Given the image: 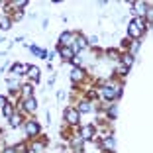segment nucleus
I'll list each match as a JSON object with an SVG mask.
<instances>
[{
	"instance_id": "obj_1",
	"label": "nucleus",
	"mask_w": 153,
	"mask_h": 153,
	"mask_svg": "<svg viewBox=\"0 0 153 153\" xmlns=\"http://www.w3.org/2000/svg\"><path fill=\"white\" fill-rule=\"evenodd\" d=\"M143 27H145L143 20H141V18H135L134 22L130 24V30H128V33H130V37H140L141 32H143Z\"/></svg>"
},
{
	"instance_id": "obj_2",
	"label": "nucleus",
	"mask_w": 153,
	"mask_h": 153,
	"mask_svg": "<svg viewBox=\"0 0 153 153\" xmlns=\"http://www.w3.org/2000/svg\"><path fill=\"white\" fill-rule=\"evenodd\" d=\"M100 94H102V98L112 100V98H116V96H120L122 92L118 88H112V86H102V88H100Z\"/></svg>"
},
{
	"instance_id": "obj_3",
	"label": "nucleus",
	"mask_w": 153,
	"mask_h": 153,
	"mask_svg": "<svg viewBox=\"0 0 153 153\" xmlns=\"http://www.w3.org/2000/svg\"><path fill=\"white\" fill-rule=\"evenodd\" d=\"M73 39H75V36H73L71 32H63L61 37H59V43L63 45V47H69V45L73 43Z\"/></svg>"
},
{
	"instance_id": "obj_4",
	"label": "nucleus",
	"mask_w": 153,
	"mask_h": 153,
	"mask_svg": "<svg viewBox=\"0 0 153 153\" xmlns=\"http://www.w3.org/2000/svg\"><path fill=\"white\" fill-rule=\"evenodd\" d=\"M59 55H61L63 59H67V61L69 59H71V61L75 59V51H73L71 47H61V49H59Z\"/></svg>"
},
{
	"instance_id": "obj_5",
	"label": "nucleus",
	"mask_w": 153,
	"mask_h": 153,
	"mask_svg": "<svg viewBox=\"0 0 153 153\" xmlns=\"http://www.w3.org/2000/svg\"><path fill=\"white\" fill-rule=\"evenodd\" d=\"M65 118H67L69 124H76V122H79V112H76V110H67V112H65Z\"/></svg>"
},
{
	"instance_id": "obj_6",
	"label": "nucleus",
	"mask_w": 153,
	"mask_h": 153,
	"mask_svg": "<svg viewBox=\"0 0 153 153\" xmlns=\"http://www.w3.org/2000/svg\"><path fill=\"white\" fill-rule=\"evenodd\" d=\"M26 131L30 135H36L37 131H39V126H37L36 122H27V124H26Z\"/></svg>"
},
{
	"instance_id": "obj_7",
	"label": "nucleus",
	"mask_w": 153,
	"mask_h": 153,
	"mask_svg": "<svg viewBox=\"0 0 153 153\" xmlns=\"http://www.w3.org/2000/svg\"><path fill=\"white\" fill-rule=\"evenodd\" d=\"M145 8H147V6H145L143 2H135V4H134V14H135V16H143Z\"/></svg>"
},
{
	"instance_id": "obj_8",
	"label": "nucleus",
	"mask_w": 153,
	"mask_h": 153,
	"mask_svg": "<svg viewBox=\"0 0 153 153\" xmlns=\"http://www.w3.org/2000/svg\"><path fill=\"white\" fill-rule=\"evenodd\" d=\"M92 134H94V128H92V126H85L81 130V135L85 137V140H90V137H92Z\"/></svg>"
},
{
	"instance_id": "obj_9",
	"label": "nucleus",
	"mask_w": 153,
	"mask_h": 153,
	"mask_svg": "<svg viewBox=\"0 0 153 153\" xmlns=\"http://www.w3.org/2000/svg\"><path fill=\"white\" fill-rule=\"evenodd\" d=\"M36 106H37L36 98H26V102H24V108L30 110V112H33V110H36Z\"/></svg>"
},
{
	"instance_id": "obj_10",
	"label": "nucleus",
	"mask_w": 153,
	"mask_h": 153,
	"mask_svg": "<svg viewBox=\"0 0 153 153\" xmlns=\"http://www.w3.org/2000/svg\"><path fill=\"white\" fill-rule=\"evenodd\" d=\"M85 47H86V39L79 36V37L75 39V49H79V51H81V49H85Z\"/></svg>"
},
{
	"instance_id": "obj_11",
	"label": "nucleus",
	"mask_w": 153,
	"mask_h": 153,
	"mask_svg": "<svg viewBox=\"0 0 153 153\" xmlns=\"http://www.w3.org/2000/svg\"><path fill=\"white\" fill-rule=\"evenodd\" d=\"M27 69H30L27 65H14L12 73H14V75H20V73H27Z\"/></svg>"
},
{
	"instance_id": "obj_12",
	"label": "nucleus",
	"mask_w": 153,
	"mask_h": 153,
	"mask_svg": "<svg viewBox=\"0 0 153 153\" xmlns=\"http://www.w3.org/2000/svg\"><path fill=\"white\" fill-rule=\"evenodd\" d=\"M27 75L32 76L33 81H37V79H39V69H37V67H30V69H27Z\"/></svg>"
},
{
	"instance_id": "obj_13",
	"label": "nucleus",
	"mask_w": 153,
	"mask_h": 153,
	"mask_svg": "<svg viewBox=\"0 0 153 153\" xmlns=\"http://www.w3.org/2000/svg\"><path fill=\"white\" fill-rule=\"evenodd\" d=\"M71 79H73V81H81V79H82V71H81V69H73V71H71Z\"/></svg>"
},
{
	"instance_id": "obj_14",
	"label": "nucleus",
	"mask_w": 153,
	"mask_h": 153,
	"mask_svg": "<svg viewBox=\"0 0 153 153\" xmlns=\"http://www.w3.org/2000/svg\"><path fill=\"white\" fill-rule=\"evenodd\" d=\"M10 26H12V22L8 18H0V27L2 30H10Z\"/></svg>"
},
{
	"instance_id": "obj_15",
	"label": "nucleus",
	"mask_w": 153,
	"mask_h": 153,
	"mask_svg": "<svg viewBox=\"0 0 153 153\" xmlns=\"http://www.w3.org/2000/svg\"><path fill=\"white\" fill-rule=\"evenodd\" d=\"M79 112H82V114H85V112H90V104L88 102H82L81 106H79Z\"/></svg>"
},
{
	"instance_id": "obj_16",
	"label": "nucleus",
	"mask_w": 153,
	"mask_h": 153,
	"mask_svg": "<svg viewBox=\"0 0 153 153\" xmlns=\"http://www.w3.org/2000/svg\"><path fill=\"white\" fill-rule=\"evenodd\" d=\"M2 110H4V114H6V116H8V118H12V106H10L8 102L4 104V108H2Z\"/></svg>"
},
{
	"instance_id": "obj_17",
	"label": "nucleus",
	"mask_w": 153,
	"mask_h": 153,
	"mask_svg": "<svg viewBox=\"0 0 153 153\" xmlns=\"http://www.w3.org/2000/svg\"><path fill=\"white\" fill-rule=\"evenodd\" d=\"M22 90H24V96H26V98H30V94H32V86H22Z\"/></svg>"
},
{
	"instance_id": "obj_18",
	"label": "nucleus",
	"mask_w": 153,
	"mask_h": 153,
	"mask_svg": "<svg viewBox=\"0 0 153 153\" xmlns=\"http://www.w3.org/2000/svg\"><path fill=\"white\" fill-rule=\"evenodd\" d=\"M14 149H16V151H18V153H26V151H27V147H26V145H24V143H18V145H16V147H14Z\"/></svg>"
},
{
	"instance_id": "obj_19",
	"label": "nucleus",
	"mask_w": 153,
	"mask_h": 153,
	"mask_svg": "<svg viewBox=\"0 0 153 153\" xmlns=\"http://www.w3.org/2000/svg\"><path fill=\"white\" fill-rule=\"evenodd\" d=\"M10 124H12L14 128L20 126V116H12V118H10Z\"/></svg>"
},
{
	"instance_id": "obj_20",
	"label": "nucleus",
	"mask_w": 153,
	"mask_h": 153,
	"mask_svg": "<svg viewBox=\"0 0 153 153\" xmlns=\"http://www.w3.org/2000/svg\"><path fill=\"white\" fill-rule=\"evenodd\" d=\"M8 86H10L12 90H18V88H20V85H18L16 81H8Z\"/></svg>"
},
{
	"instance_id": "obj_21",
	"label": "nucleus",
	"mask_w": 153,
	"mask_h": 153,
	"mask_svg": "<svg viewBox=\"0 0 153 153\" xmlns=\"http://www.w3.org/2000/svg\"><path fill=\"white\" fill-rule=\"evenodd\" d=\"M104 145H106V147H114V140H106Z\"/></svg>"
},
{
	"instance_id": "obj_22",
	"label": "nucleus",
	"mask_w": 153,
	"mask_h": 153,
	"mask_svg": "<svg viewBox=\"0 0 153 153\" xmlns=\"http://www.w3.org/2000/svg\"><path fill=\"white\" fill-rule=\"evenodd\" d=\"M116 114H118V108H116V106H112V110H110V116L116 118Z\"/></svg>"
},
{
	"instance_id": "obj_23",
	"label": "nucleus",
	"mask_w": 153,
	"mask_h": 153,
	"mask_svg": "<svg viewBox=\"0 0 153 153\" xmlns=\"http://www.w3.org/2000/svg\"><path fill=\"white\" fill-rule=\"evenodd\" d=\"M96 41H98V37H96V36H92V37H90V39H88V43H90V45H94Z\"/></svg>"
},
{
	"instance_id": "obj_24",
	"label": "nucleus",
	"mask_w": 153,
	"mask_h": 153,
	"mask_svg": "<svg viewBox=\"0 0 153 153\" xmlns=\"http://www.w3.org/2000/svg\"><path fill=\"white\" fill-rule=\"evenodd\" d=\"M4 104H6V98H4V96H0V108H4Z\"/></svg>"
},
{
	"instance_id": "obj_25",
	"label": "nucleus",
	"mask_w": 153,
	"mask_h": 153,
	"mask_svg": "<svg viewBox=\"0 0 153 153\" xmlns=\"http://www.w3.org/2000/svg\"><path fill=\"white\" fill-rule=\"evenodd\" d=\"M4 153H16V149H14V147H6Z\"/></svg>"
}]
</instances>
